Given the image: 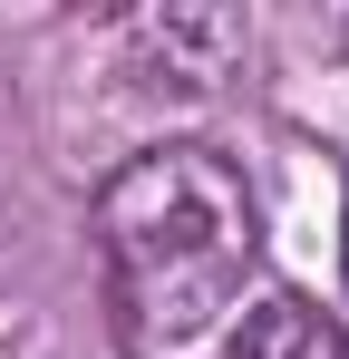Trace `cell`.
I'll return each instance as SVG.
<instances>
[{"instance_id": "obj_1", "label": "cell", "mask_w": 349, "mask_h": 359, "mask_svg": "<svg viewBox=\"0 0 349 359\" xmlns=\"http://www.w3.org/2000/svg\"><path fill=\"white\" fill-rule=\"evenodd\" d=\"M97 272H107L116 350L184 359L233 301L262 282V214L233 156L146 146L97 184Z\"/></svg>"}, {"instance_id": "obj_2", "label": "cell", "mask_w": 349, "mask_h": 359, "mask_svg": "<svg viewBox=\"0 0 349 359\" xmlns=\"http://www.w3.org/2000/svg\"><path fill=\"white\" fill-rule=\"evenodd\" d=\"M340 350L349 340H340V320L320 301H301L291 282H252L184 359H340Z\"/></svg>"}, {"instance_id": "obj_3", "label": "cell", "mask_w": 349, "mask_h": 359, "mask_svg": "<svg viewBox=\"0 0 349 359\" xmlns=\"http://www.w3.org/2000/svg\"><path fill=\"white\" fill-rule=\"evenodd\" d=\"M126 49L156 68V88L204 97V88L252 49V29H242L233 10H146V20H126Z\"/></svg>"}, {"instance_id": "obj_4", "label": "cell", "mask_w": 349, "mask_h": 359, "mask_svg": "<svg viewBox=\"0 0 349 359\" xmlns=\"http://www.w3.org/2000/svg\"><path fill=\"white\" fill-rule=\"evenodd\" d=\"M0 359H68V350H58L49 330H20V340H10V350H0Z\"/></svg>"}, {"instance_id": "obj_5", "label": "cell", "mask_w": 349, "mask_h": 359, "mask_svg": "<svg viewBox=\"0 0 349 359\" xmlns=\"http://www.w3.org/2000/svg\"><path fill=\"white\" fill-rule=\"evenodd\" d=\"M340 262H349V233H340Z\"/></svg>"}, {"instance_id": "obj_6", "label": "cell", "mask_w": 349, "mask_h": 359, "mask_svg": "<svg viewBox=\"0 0 349 359\" xmlns=\"http://www.w3.org/2000/svg\"><path fill=\"white\" fill-rule=\"evenodd\" d=\"M340 39H349V29H340Z\"/></svg>"}, {"instance_id": "obj_7", "label": "cell", "mask_w": 349, "mask_h": 359, "mask_svg": "<svg viewBox=\"0 0 349 359\" xmlns=\"http://www.w3.org/2000/svg\"><path fill=\"white\" fill-rule=\"evenodd\" d=\"M340 359H349V350H340Z\"/></svg>"}]
</instances>
